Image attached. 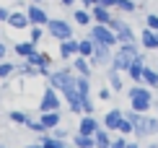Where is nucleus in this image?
Listing matches in <instances>:
<instances>
[{"label": "nucleus", "instance_id": "obj_1", "mask_svg": "<svg viewBox=\"0 0 158 148\" xmlns=\"http://www.w3.org/2000/svg\"><path fill=\"white\" fill-rule=\"evenodd\" d=\"M127 96H130V107H132V112H140V114H145L150 107H153V94H150V89L145 83H135L132 89L127 91Z\"/></svg>", "mask_w": 158, "mask_h": 148}, {"label": "nucleus", "instance_id": "obj_2", "mask_svg": "<svg viewBox=\"0 0 158 148\" xmlns=\"http://www.w3.org/2000/svg\"><path fill=\"white\" fill-rule=\"evenodd\" d=\"M44 31H47L49 37H55L57 42H65V39H73V26L68 21H62V18H49L47 26H44Z\"/></svg>", "mask_w": 158, "mask_h": 148}, {"label": "nucleus", "instance_id": "obj_3", "mask_svg": "<svg viewBox=\"0 0 158 148\" xmlns=\"http://www.w3.org/2000/svg\"><path fill=\"white\" fill-rule=\"evenodd\" d=\"M91 39H94V44H106V47H117L119 44V39H117V34L109 29V26L104 24H94L91 26Z\"/></svg>", "mask_w": 158, "mask_h": 148}, {"label": "nucleus", "instance_id": "obj_4", "mask_svg": "<svg viewBox=\"0 0 158 148\" xmlns=\"http://www.w3.org/2000/svg\"><path fill=\"white\" fill-rule=\"evenodd\" d=\"M109 29H111V31H114V34H117V39H119V44L135 42V31H132V26H130V24H124L122 18H111Z\"/></svg>", "mask_w": 158, "mask_h": 148}, {"label": "nucleus", "instance_id": "obj_5", "mask_svg": "<svg viewBox=\"0 0 158 148\" xmlns=\"http://www.w3.org/2000/svg\"><path fill=\"white\" fill-rule=\"evenodd\" d=\"M73 65H70V68H62V70H55V73H49V86L52 89H57V91H62L65 86L70 83V81H73L75 76H73Z\"/></svg>", "mask_w": 158, "mask_h": 148}, {"label": "nucleus", "instance_id": "obj_6", "mask_svg": "<svg viewBox=\"0 0 158 148\" xmlns=\"http://www.w3.org/2000/svg\"><path fill=\"white\" fill-rule=\"evenodd\" d=\"M26 16H29V24H31V26H47V21H49L47 11H44L39 3H29V11H26Z\"/></svg>", "mask_w": 158, "mask_h": 148}, {"label": "nucleus", "instance_id": "obj_7", "mask_svg": "<svg viewBox=\"0 0 158 148\" xmlns=\"http://www.w3.org/2000/svg\"><path fill=\"white\" fill-rule=\"evenodd\" d=\"M26 63L36 65V68L42 70V76H49V68H52V57H49V52H31V55L26 57Z\"/></svg>", "mask_w": 158, "mask_h": 148}, {"label": "nucleus", "instance_id": "obj_8", "mask_svg": "<svg viewBox=\"0 0 158 148\" xmlns=\"http://www.w3.org/2000/svg\"><path fill=\"white\" fill-rule=\"evenodd\" d=\"M39 109H42V112H60V96H57V89H52V86H49V89L44 91Z\"/></svg>", "mask_w": 158, "mask_h": 148}, {"label": "nucleus", "instance_id": "obj_9", "mask_svg": "<svg viewBox=\"0 0 158 148\" xmlns=\"http://www.w3.org/2000/svg\"><path fill=\"white\" fill-rule=\"evenodd\" d=\"M88 60H91V65H111V47H106V44H96L94 55H91Z\"/></svg>", "mask_w": 158, "mask_h": 148}, {"label": "nucleus", "instance_id": "obj_10", "mask_svg": "<svg viewBox=\"0 0 158 148\" xmlns=\"http://www.w3.org/2000/svg\"><path fill=\"white\" fill-rule=\"evenodd\" d=\"M91 18H94L96 24H104V26H109L111 24V8H106V5H101V3H96L94 8H91Z\"/></svg>", "mask_w": 158, "mask_h": 148}, {"label": "nucleus", "instance_id": "obj_11", "mask_svg": "<svg viewBox=\"0 0 158 148\" xmlns=\"http://www.w3.org/2000/svg\"><path fill=\"white\" fill-rule=\"evenodd\" d=\"M8 26L10 29H16V31H23V29H29V16H26L23 11H10V16H8Z\"/></svg>", "mask_w": 158, "mask_h": 148}, {"label": "nucleus", "instance_id": "obj_12", "mask_svg": "<svg viewBox=\"0 0 158 148\" xmlns=\"http://www.w3.org/2000/svg\"><path fill=\"white\" fill-rule=\"evenodd\" d=\"M143 70H145V57L143 55H137L135 60H132V65L127 68V76L135 81V83H143Z\"/></svg>", "mask_w": 158, "mask_h": 148}, {"label": "nucleus", "instance_id": "obj_13", "mask_svg": "<svg viewBox=\"0 0 158 148\" xmlns=\"http://www.w3.org/2000/svg\"><path fill=\"white\" fill-rule=\"evenodd\" d=\"M98 127H101V125H98V120L94 117V114H83L81 125H78V133H83V135H94Z\"/></svg>", "mask_w": 158, "mask_h": 148}, {"label": "nucleus", "instance_id": "obj_14", "mask_svg": "<svg viewBox=\"0 0 158 148\" xmlns=\"http://www.w3.org/2000/svg\"><path fill=\"white\" fill-rule=\"evenodd\" d=\"M132 60H135V57H130V55H124V52L117 50L114 55H111V68L119 70V73H127V68L132 65Z\"/></svg>", "mask_w": 158, "mask_h": 148}, {"label": "nucleus", "instance_id": "obj_15", "mask_svg": "<svg viewBox=\"0 0 158 148\" xmlns=\"http://www.w3.org/2000/svg\"><path fill=\"white\" fill-rule=\"evenodd\" d=\"M122 120H124V114H122L119 109H109L106 114H104V127L111 133V130H117V127H119Z\"/></svg>", "mask_w": 158, "mask_h": 148}, {"label": "nucleus", "instance_id": "obj_16", "mask_svg": "<svg viewBox=\"0 0 158 148\" xmlns=\"http://www.w3.org/2000/svg\"><path fill=\"white\" fill-rule=\"evenodd\" d=\"M60 57L70 60V57H78V39H65V42H60Z\"/></svg>", "mask_w": 158, "mask_h": 148}, {"label": "nucleus", "instance_id": "obj_17", "mask_svg": "<svg viewBox=\"0 0 158 148\" xmlns=\"http://www.w3.org/2000/svg\"><path fill=\"white\" fill-rule=\"evenodd\" d=\"M140 42H143V47L145 50H158V31H153V29H143V34H140Z\"/></svg>", "mask_w": 158, "mask_h": 148}, {"label": "nucleus", "instance_id": "obj_18", "mask_svg": "<svg viewBox=\"0 0 158 148\" xmlns=\"http://www.w3.org/2000/svg\"><path fill=\"white\" fill-rule=\"evenodd\" d=\"M73 70L78 73V76H85V78H91V60L88 57H73Z\"/></svg>", "mask_w": 158, "mask_h": 148}, {"label": "nucleus", "instance_id": "obj_19", "mask_svg": "<svg viewBox=\"0 0 158 148\" xmlns=\"http://www.w3.org/2000/svg\"><path fill=\"white\" fill-rule=\"evenodd\" d=\"M60 112H42V117H39V122L44 125V130H55L57 125H60Z\"/></svg>", "mask_w": 158, "mask_h": 148}, {"label": "nucleus", "instance_id": "obj_20", "mask_svg": "<svg viewBox=\"0 0 158 148\" xmlns=\"http://www.w3.org/2000/svg\"><path fill=\"white\" fill-rule=\"evenodd\" d=\"M94 148H111V138H109L106 127H98L94 133Z\"/></svg>", "mask_w": 158, "mask_h": 148}, {"label": "nucleus", "instance_id": "obj_21", "mask_svg": "<svg viewBox=\"0 0 158 148\" xmlns=\"http://www.w3.org/2000/svg\"><path fill=\"white\" fill-rule=\"evenodd\" d=\"M94 50H96V44H94V39H91V37L78 39V55H81V57H91V55H94Z\"/></svg>", "mask_w": 158, "mask_h": 148}, {"label": "nucleus", "instance_id": "obj_22", "mask_svg": "<svg viewBox=\"0 0 158 148\" xmlns=\"http://www.w3.org/2000/svg\"><path fill=\"white\" fill-rule=\"evenodd\" d=\"M73 21L78 24V26H91V8H78L75 13H73Z\"/></svg>", "mask_w": 158, "mask_h": 148}, {"label": "nucleus", "instance_id": "obj_23", "mask_svg": "<svg viewBox=\"0 0 158 148\" xmlns=\"http://www.w3.org/2000/svg\"><path fill=\"white\" fill-rule=\"evenodd\" d=\"M143 83H145L148 89H158V70L145 65V70H143Z\"/></svg>", "mask_w": 158, "mask_h": 148}, {"label": "nucleus", "instance_id": "obj_24", "mask_svg": "<svg viewBox=\"0 0 158 148\" xmlns=\"http://www.w3.org/2000/svg\"><path fill=\"white\" fill-rule=\"evenodd\" d=\"M31 52H36V44L31 42V39H29V42H18V44H16V55H18V57L26 60Z\"/></svg>", "mask_w": 158, "mask_h": 148}, {"label": "nucleus", "instance_id": "obj_25", "mask_svg": "<svg viewBox=\"0 0 158 148\" xmlns=\"http://www.w3.org/2000/svg\"><path fill=\"white\" fill-rule=\"evenodd\" d=\"M75 148H94V135H83V133H78L73 138Z\"/></svg>", "mask_w": 158, "mask_h": 148}, {"label": "nucleus", "instance_id": "obj_26", "mask_svg": "<svg viewBox=\"0 0 158 148\" xmlns=\"http://www.w3.org/2000/svg\"><path fill=\"white\" fill-rule=\"evenodd\" d=\"M42 146L44 148H68V146L62 143V138H55V135H44L42 138Z\"/></svg>", "mask_w": 158, "mask_h": 148}, {"label": "nucleus", "instance_id": "obj_27", "mask_svg": "<svg viewBox=\"0 0 158 148\" xmlns=\"http://www.w3.org/2000/svg\"><path fill=\"white\" fill-rule=\"evenodd\" d=\"M109 86H111V91H122V76H119V70H114V68L109 70Z\"/></svg>", "mask_w": 158, "mask_h": 148}, {"label": "nucleus", "instance_id": "obj_28", "mask_svg": "<svg viewBox=\"0 0 158 148\" xmlns=\"http://www.w3.org/2000/svg\"><path fill=\"white\" fill-rule=\"evenodd\" d=\"M114 8L119 11V13H135V8H137V5H135V0H117V5H114Z\"/></svg>", "mask_w": 158, "mask_h": 148}, {"label": "nucleus", "instance_id": "obj_29", "mask_svg": "<svg viewBox=\"0 0 158 148\" xmlns=\"http://www.w3.org/2000/svg\"><path fill=\"white\" fill-rule=\"evenodd\" d=\"M42 37H44V26H29V39L31 42H42Z\"/></svg>", "mask_w": 158, "mask_h": 148}, {"label": "nucleus", "instance_id": "obj_30", "mask_svg": "<svg viewBox=\"0 0 158 148\" xmlns=\"http://www.w3.org/2000/svg\"><path fill=\"white\" fill-rule=\"evenodd\" d=\"M8 120L16 122V125H26V122H29V114H23V112H8Z\"/></svg>", "mask_w": 158, "mask_h": 148}, {"label": "nucleus", "instance_id": "obj_31", "mask_svg": "<svg viewBox=\"0 0 158 148\" xmlns=\"http://www.w3.org/2000/svg\"><path fill=\"white\" fill-rule=\"evenodd\" d=\"M13 73H16V65H13V63H5V60H3V63H0V78H10Z\"/></svg>", "mask_w": 158, "mask_h": 148}, {"label": "nucleus", "instance_id": "obj_32", "mask_svg": "<svg viewBox=\"0 0 158 148\" xmlns=\"http://www.w3.org/2000/svg\"><path fill=\"white\" fill-rule=\"evenodd\" d=\"M117 130H119V133H122V135H130V133H135V125H132V122H130V120H127V117H124V120H122V122H119V127H117Z\"/></svg>", "mask_w": 158, "mask_h": 148}, {"label": "nucleus", "instance_id": "obj_33", "mask_svg": "<svg viewBox=\"0 0 158 148\" xmlns=\"http://www.w3.org/2000/svg\"><path fill=\"white\" fill-rule=\"evenodd\" d=\"M145 26L153 29V31H158V13H148L145 16Z\"/></svg>", "mask_w": 158, "mask_h": 148}, {"label": "nucleus", "instance_id": "obj_34", "mask_svg": "<svg viewBox=\"0 0 158 148\" xmlns=\"http://www.w3.org/2000/svg\"><path fill=\"white\" fill-rule=\"evenodd\" d=\"M26 127H29V130H34V133H47V130H44V125L39 122V120H31V117H29V122H26Z\"/></svg>", "mask_w": 158, "mask_h": 148}, {"label": "nucleus", "instance_id": "obj_35", "mask_svg": "<svg viewBox=\"0 0 158 148\" xmlns=\"http://www.w3.org/2000/svg\"><path fill=\"white\" fill-rule=\"evenodd\" d=\"M81 112H83V114H94V102H91L88 96L81 102Z\"/></svg>", "mask_w": 158, "mask_h": 148}, {"label": "nucleus", "instance_id": "obj_36", "mask_svg": "<svg viewBox=\"0 0 158 148\" xmlns=\"http://www.w3.org/2000/svg\"><path fill=\"white\" fill-rule=\"evenodd\" d=\"M98 99H101V102H109V99H111V89H106V86L98 89Z\"/></svg>", "mask_w": 158, "mask_h": 148}, {"label": "nucleus", "instance_id": "obj_37", "mask_svg": "<svg viewBox=\"0 0 158 148\" xmlns=\"http://www.w3.org/2000/svg\"><path fill=\"white\" fill-rule=\"evenodd\" d=\"M148 130H150V135L158 133V117H148Z\"/></svg>", "mask_w": 158, "mask_h": 148}, {"label": "nucleus", "instance_id": "obj_38", "mask_svg": "<svg viewBox=\"0 0 158 148\" xmlns=\"http://www.w3.org/2000/svg\"><path fill=\"white\" fill-rule=\"evenodd\" d=\"M111 148H127V140L124 138H114L111 140Z\"/></svg>", "mask_w": 158, "mask_h": 148}, {"label": "nucleus", "instance_id": "obj_39", "mask_svg": "<svg viewBox=\"0 0 158 148\" xmlns=\"http://www.w3.org/2000/svg\"><path fill=\"white\" fill-rule=\"evenodd\" d=\"M8 16H10V11H8V8H3V5H0V21H5V24H8Z\"/></svg>", "mask_w": 158, "mask_h": 148}, {"label": "nucleus", "instance_id": "obj_40", "mask_svg": "<svg viewBox=\"0 0 158 148\" xmlns=\"http://www.w3.org/2000/svg\"><path fill=\"white\" fill-rule=\"evenodd\" d=\"M5 55H8V44H3V42H0V63L5 60Z\"/></svg>", "mask_w": 158, "mask_h": 148}, {"label": "nucleus", "instance_id": "obj_41", "mask_svg": "<svg viewBox=\"0 0 158 148\" xmlns=\"http://www.w3.org/2000/svg\"><path fill=\"white\" fill-rule=\"evenodd\" d=\"M98 3H101V5H106V8H114V5H117V0H98Z\"/></svg>", "mask_w": 158, "mask_h": 148}, {"label": "nucleus", "instance_id": "obj_42", "mask_svg": "<svg viewBox=\"0 0 158 148\" xmlns=\"http://www.w3.org/2000/svg\"><path fill=\"white\" fill-rule=\"evenodd\" d=\"M60 3H62V5H68V8H73V5H75V0H60Z\"/></svg>", "mask_w": 158, "mask_h": 148}, {"label": "nucleus", "instance_id": "obj_43", "mask_svg": "<svg viewBox=\"0 0 158 148\" xmlns=\"http://www.w3.org/2000/svg\"><path fill=\"white\" fill-rule=\"evenodd\" d=\"M127 148H140V146H137V143H130V140H127Z\"/></svg>", "mask_w": 158, "mask_h": 148}, {"label": "nucleus", "instance_id": "obj_44", "mask_svg": "<svg viewBox=\"0 0 158 148\" xmlns=\"http://www.w3.org/2000/svg\"><path fill=\"white\" fill-rule=\"evenodd\" d=\"M29 148H44V146L42 143H34V146H29Z\"/></svg>", "mask_w": 158, "mask_h": 148}, {"label": "nucleus", "instance_id": "obj_45", "mask_svg": "<svg viewBox=\"0 0 158 148\" xmlns=\"http://www.w3.org/2000/svg\"><path fill=\"white\" fill-rule=\"evenodd\" d=\"M31 3H42V0H31Z\"/></svg>", "mask_w": 158, "mask_h": 148}]
</instances>
